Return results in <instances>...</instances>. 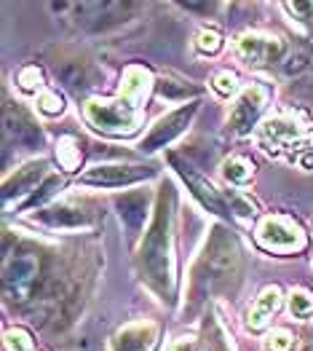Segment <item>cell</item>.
Returning a JSON list of instances; mask_svg holds the SVG:
<instances>
[{
	"mask_svg": "<svg viewBox=\"0 0 313 351\" xmlns=\"http://www.w3.org/2000/svg\"><path fill=\"white\" fill-rule=\"evenodd\" d=\"M292 349H295V335L289 330L279 327V330H273L268 335V351H292Z\"/></svg>",
	"mask_w": 313,
	"mask_h": 351,
	"instance_id": "cell-25",
	"label": "cell"
},
{
	"mask_svg": "<svg viewBox=\"0 0 313 351\" xmlns=\"http://www.w3.org/2000/svg\"><path fill=\"white\" fill-rule=\"evenodd\" d=\"M171 164H174V169L179 172V177L188 182L190 193L199 199L203 209H209V212H214V215L228 217V215H230V212H228V209H230V196H223V193H220V191H217V188H214L209 180H203L201 175H196V172H193L188 164H182L179 158H174V156H171Z\"/></svg>",
	"mask_w": 313,
	"mask_h": 351,
	"instance_id": "cell-12",
	"label": "cell"
},
{
	"mask_svg": "<svg viewBox=\"0 0 313 351\" xmlns=\"http://www.w3.org/2000/svg\"><path fill=\"white\" fill-rule=\"evenodd\" d=\"M46 161H32L27 167L16 169V175H11L3 185V202L11 204L16 199V206H29V202L35 199V193L40 191L38 182L46 177Z\"/></svg>",
	"mask_w": 313,
	"mask_h": 351,
	"instance_id": "cell-11",
	"label": "cell"
},
{
	"mask_svg": "<svg viewBox=\"0 0 313 351\" xmlns=\"http://www.w3.org/2000/svg\"><path fill=\"white\" fill-rule=\"evenodd\" d=\"M289 314L297 319H305L313 314V295L308 290H292L289 293Z\"/></svg>",
	"mask_w": 313,
	"mask_h": 351,
	"instance_id": "cell-21",
	"label": "cell"
},
{
	"mask_svg": "<svg viewBox=\"0 0 313 351\" xmlns=\"http://www.w3.org/2000/svg\"><path fill=\"white\" fill-rule=\"evenodd\" d=\"M147 177H153L150 167L140 164H105V167H91L81 175V185H97V188H123V185H134L142 182Z\"/></svg>",
	"mask_w": 313,
	"mask_h": 351,
	"instance_id": "cell-8",
	"label": "cell"
},
{
	"mask_svg": "<svg viewBox=\"0 0 313 351\" xmlns=\"http://www.w3.org/2000/svg\"><path fill=\"white\" fill-rule=\"evenodd\" d=\"M223 175H225V180L233 182V185H244V182L252 180L255 167H252V161L244 158V156H230L228 161L223 164Z\"/></svg>",
	"mask_w": 313,
	"mask_h": 351,
	"instance_id": "cell-19",
	"label": "cell"
},
{
	"mask_svg": "<svg viewBox=\"0 0 313 351\" xmlns=\"http://www.w3.org/2000/svg\"><path fill=\"white\" fill-rule=\"evenodd\" d=\"M16 81H19V88H22V91L32 94V91L40 88V70H38L35 64H27V67H22V70L16 73Z\"/></svg>",
	"mask_w": 313,
	"mask_h": 351,
	"instance_id": "cell-24",
	"label": "cell"
},
{
	"mask_svg": "<svg viewBox=\"0 0 313 351\" xmlns=\"http://www.w3.org/2000/svg\"><path fill=\"white\" fill-rule=\"evenodd\" d=\"M32 220L51 231H81L94 226V212L81 202H57L38 209Z\"/></svg>",
	"mask_w": 313,
	"mask_h": 351,
	"instance_id": "cell-7",
	"label": "cell"
},
{
	"mask_svg": "<svg viewBox=\"0 0 313 351\" xmlns=\"http://www.w3.org/2000/svg\"><path fill=\"white\" fill-rule=\"evenodd\" d=\"M268 99H271V88L262 86V84H252V86L244 88V91L238 94L233 110H230V129H233L236 134L252 132L257 118L262 116V110H265V105H268Z\"/></svg>",
	"mask_w": 313,
	"mask_h": 351,
	"instance_id": "cell-9",
	"label": "cell"
},
{
	"mask_svg": "<svg viewBox=\"0 0 313 351\" xmlns=\"http://www.w3.org/2000/svg\"><path fill=\"white\" fill-rule=\"evenodd\" d=\"M311 46H313V32H311Z\"/></svg>",
	"mask_w": 313,
	"mask_h": 351,
	"instance_id": "cell-32",
	"label": "cell"
},
{
	"mask_svg": "<svg viewBox=\"0 0 313 351\" xmlns=\"http://www.w3.org/2000/svg\"><path fill=\"white\" fill-rule=\"evenodd\" d=\"M57 158L64 169H78L81 167V158H84V150H81V140L73 137V134H64L57 143Z\"/></svg>",
	"mask_w": 313,
	"mask_h": 351,
	"instance_id": "cell-18",
	"label": "cell"
},
{
	"mask_svg": "<svg viewBox=\"0 0 313 351\" xmlns=\"http://www.w3.org/2000/svg\"><path fill=\"white\" fill-rule=\"evenodd\" d=\"M311 123L303 113H295V110H284V113H276L273 118H268L262 126H260V143L268 153L273 156H284L289 150L297 147H305V134H308Z\"/></svg>",
	"mask_w": 313,
	"mask_h": 351,
	"instance_id": "cell-5",
	"label": "cell"
},
{
	"mask_svg": "<svg viewBox=\"0 0 313 351\" xmlns=\"http://www.w3.org/2000/svg\"><path fill=\"white\" fill-rule=\"evenodd\" d=\"M209 351H233L228 341V332L220 322H209Z\"/></svg>",
	"mask_w": 313,
	"mask_h": 351,
	"instance_id": "cell-23",
	"label": "cell"
},
{
	"mask_svg": "<svg viewBox=\"0 0 313 351\" xmlns=\"http://www.w3.org/2000/svg\"><path fill=\"white\" fill-rule=\"evenodd\" d=\"M118 209H121V220L126 223V228L137 234L142 228L145 217H147V199H145V193H129V196H123L118 202Z\"/></svg>",
	"mask_w": 313,
	"mask_h": 351,
	"instance_id": "cell-17",
	"label": "cell"
},
{
	"mask_svg": "<svg viewBox=\"0 0 313 351\" xmlns=\"http://www.w3.org/2000/svg\"><path fill=\"white\" fill-rule=\"evenodd\" d=\"M196 49H199L201 54H217L223 49V35L217 29H201Z\"/></svg>",
	"mask_w": 313,
	"mask_h": 351,
	"instance_id": "cell-22",
	"label": "cell"
},
{
	"mask_svg": "<svg viewBox=\"0 0 313 351\" xmlns=\"http://www.w3.org/2000/svg\"><path fill=\"white\" fill-rule=\"evenodd\" d=\"M303 67H305V59L300 57V54H297V57H289L286 59V64H284L286 73H300Z\"/></svg>",
	"mask_w": 313,
	"mask_h": 351,
	"instance_id": "cell-31",
	"label": "cell"
},
{
	"mask_svg": "<svg viewBox=\"0 0 313 351\" xmlns=\"http://www.w3.org/2000/svg\"><path fill=\"white\" fill-rule=\"evenodd\" d=\"M292 16H300V22H313V3H284Z\"/></svg>",
	"mask_w": 313,
	"mask_h": 351,
	"instance_id": "cell-29",
	"label": "cell"
},
{
	"mask_svg": "<svg viewBox=\"0 0 313 351\" xmlns=\"http://www.w3.org/2000/svg\"><path fill=\"white\" fill-rule=\"evenodd\" d=\"M238 54L244 62L255 64V67H265V64H273L284 57V46L279 38H271V35H260V32H247L241 35L238 40Z\"/></svg>",
	"mask_w": 313,
	"mask_h": 351,
	"instance_id": "cell-13",
	"label": "cell"
},
{
	"mask_svg": "<svg viewBox=\"0 0 313 351\" xmlns=\"http://www.w3.org/2000/svg\"><path fill=\"white\" fill-rule=\"evenodd\" d=\"M241 276V252L225 228H214L190 279V300L201 303L214 293H233Z\"/></svg>",
	"mask_w": 313,
	"mask_h": 351,
	"instance_id": "cell-3",
	"label": "cell"
},
{
	"mask_svg": "<svg viewBox=\"0 0 313 351\" xmlns=\"http://www.w3.org/2000/svg\"><path fill=\"white\" fill-rule=\"evenodd\" d=\"M169 351H203V346H201L196 338H179V341L171 343Z\"/></svg>",
	"mask_w": 313,
	"mask_h": 351,
	"instance_id": "cell-30",
	"label": "cell"
},
{
	"mask_svg": "<svg viewBox=\"0 0 313 351\" xmlns=\"http://www.w3.org/2000/svg\"><path fill=\"white\" fill-rule=\"evenodd\" d=\"M5 349L8 351H32V341L25 330H8L5 332Z\"/></svg>",
	"mask_w": 313,
	"mask_h": 351,
	"instance_id": "cell-26",
	"label": "cell"
},
{
	"mask_svg": "<svg viewBox=\"0 0 313 351\" xmlns=\"http://www.w3.org/2000/svg\"><path fill=\"white\" fill-rule=\"evenodd\" d=\"M3 132H5V140H14L16 145H29L38 140L35 121L19 105H11V102H5V110H3Z\"/></svg>",
	"mask_w": 313,
	"mask_h": 351,
	"instance_id": "cell-15",
	"label": "cell"
},
{
	"mask_svg": "<svg viewBox=\"0 0 313 351\" xmlns=\"http://www.w3.org/2000/svg\"><path fill=\"white\" fill-rule=\"evenodd\" d=\"M255 241L260 250H265L271 255H297L308 247V239L303 234V228L286 215L262 217L255 231Z\"/></svg>",
	"mask_w": 313,
	"mask_h": 351,
	"instance_id": "cell-6",
	"label": "cell"
},
{
	"mask_svg": "<svg viewBox=\"0 0 313 351\" xmlns=\"http://www.w3.org/2000/svg\"><path fill=\"white\" fill-rule=\"evenodd\" d=\"M40 276H43V263L38 252H16V255H5L3 265V290L5 298L16 306L27 303L29 298H35L40 287Z\"/></svg>",
	"mask_w": 313,
	"mask_h": 351,
	"instance_id": "cell-4",
	"label": "cell"
},
{
	"mask_svg": "<svg viewBox=\"0 0 313 351\" xmlns=\"http://www.w3.org/2000/svg\"><path fill=\"white\" fill-rule=\"evenodd\" d=\"M279 308H281V290L279 287H265L255 300L252 311H249V327L257 332L265 330L271 324V319L279 314Z\"/></svg>",
	"mask_w": 313,
	"mask_h": 351,
	"instance_id": "cell-16",
	"label": "cell"
},
{
	"mask_svg": "<svg viewBox=\"0 0 313 351\" xmlns=\"http://www.w3.org/2000/svg\"><path fill=\"white\" fill-rule=\"evenodd\" d=\"M214 88H217V94H223V97L233 94V91L238 88V78H236V73H230V70L217 73V78H214Z\"/></svg>",
	"mask_w": 313,
	"mask_h": 351,
	"instance_id": "cell-28",
	"label": "cell"
},
{
	"mask_svg": "<svg viewBox=\"0 0 313 351\" xmlns=\"http://www.w3.org/2000/svg\"><path fill=\"white\" fill-rule=\"evenodd\" d=\"M150 73L142 67H129L123 75L121 94L113 99H88L84 105V118L88 126L108 137L134 134L142 123V102L150 91Z\"/></svg>",
	"mask_w": 313,
	"mask_h": 351,
	"instance_id": "cell-2",
	"label": "cell"
},
{
	"mask_svg": "<svg viewBox=\"0 0 313 351\" xmlns=\"http://www.w3.org/2000/svg\"><path fill=\"white\" fill-rule=\"evenodd\" d=\"M40 110L46 116H57V113L64 110V102H62V97H59L57 91H43L40 94Z\"/></svg>",
	"mask_w": 313,
	"mask_h": 351,
	"instance_id": "cell-27",
	"label": "cell"
},
{
	"mask_svg": "<svg viewBox=\"0 0 313 351\" xmlns=\"http://www.w3.org/2000/svg\"><path fill=\"white\" fill-rule=\"evenodd\" d=\"M196 110H199V102H188V105L171 110L169 116L158 118V123L145 134V140L140 143V147H142L145 153H153V150H158V147L169 145L174 137H179V134L188 129V123H190V118L196 116Z\"/></svg>",
	"mask_w": 313,
	"mask_h": 351,
	"instance_id": "cell-10",
	"label": "cell"
},
{
	"mask_svg": "<svg viewBox=\"0 0 313 351\" xmlns=\"http://www.w3.org/2000/svg\"><path fill=\"white\" fill-rule=\"evenodd\" d=\"M140 274L161 300L177 295V255H174V191L164 188L150 231L140 247Z\"/></svg>",
	"mask_w": 313,
	"mask_h": 351,
	"instance_id": "cell-1",
	"label": "cell"
},
{
	"mask_svg": "<svg viewBox=\"0 0 313 351\" xmlns=\"http://www.w3.org/2000/svg\"><path fill=\"white\" fill-rule=\"evenodd\" d=\"M57 75L67 84L70 88H86L91 86L88 81V73H86V64L81 62H70V64H57Z\"/></svg>",
	"mask_w": 313,
	"mask_h": 351,
	"instance_id": "cell-20",
	"label": "cell"
},
{
	"mask_svg": "<svg viewBox=\"0 0 313 351\" xmlns=\"http://www.w3.org/2000/svg\"><path fill=\"white\" fill-rule=\"evenodd\" d=\"M155 341H158V324L132 322L113 335L110 351H153Z\"/></svg>",
	"mask_w": 313,
	"mask_h": 351,
	"instance_id": "cell-14",
	"label": "cell"
}]
</instances>
